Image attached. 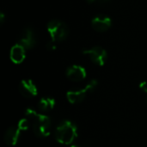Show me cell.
<instances>
[{"label":"cell","instance_id":"8992f818","mask_svg":"<svg viewBox=\"0 0 147 147\" xmlns=\"http://www.w3.org/2000/svg\"><path fill=\"white\" fill-rule=\"evenodd\" d=\"M18 44L22 46L25 49H32L36 44V38L31 28H25L20 36Z\"/></svg>","mask_w":147,"mask_h":147},{"label":"cell","instance_id":"277c9868","mask_svg":"<svg viewBox=\"0 0 147 147\" xmlns=\"http://www.w3.org/2000/svg\"><path fill=\"white\" fill-rule=\"evenodd\" d=\"M97 84H98V82L93 79L89 84H87L84 89L68 91L66 93V98L68 102H71V104H76V103H79L83 102L90 92H92L93 90H95V89L97 87Z\"/></svg>","mask_w":147,"mask_h":147},{"label":"cell","instance_id":"e0dca14e","mask_svg":"<svg viewBox=\"0 0 147 147\" xmlns=\"http://www.w3.org/2000/svg\"><path fill=\"white\" fill-rule=\"evenodd\" d=\"M110 0H97V2H98V3H100V4H104V3H109Z\"/></svg>","mask_w":147,"mask_h":147},{"label":"cell","instance_id":"ba28073f","mask_svg":"<svg viewBox=\"0 0 147 147\" xmlns=\"http://www.w3.org/2000/svg\"><path fill=\"white\" fill-rule=\"evenodd\" d=\"M65 74L67 78L72 82H80L84 80L87 76L86 70L83 66L78 65H73L68 67Z\"/></svg>","mask_w":147,"mask_h":147},{"label":"cell","instance_id":"7c38bea8","mask_svg":"<svg viewBox=\"0 0 147 147\" xmlns=\"http://www.w3.org/2000/svg\"><path fill=\"white\" fill-rule=\"evenodd\" d=\"M55 103L56 102L53 97H49V96L42 97L38 102V109L41 112H44V113L48 112L54 108Z\"/></svg>","mask_w":147,"mask_h":147},{"label":"cell","instance_id":"5bb4252c","mask_svg":"<svg viewBox=\"0 0 147 147\" xmlns=\"http://www.w3.org/2000/svg\"><path fill=\"white\" fill-rule=\"evenodd\" d=\"M47 49L48 50H54V49H56V45H55V42L54 41H53V40H51V41H49L48 43H47Z\"/></svg>","mask_w":147,"mask_h":147},{"label":"cell","instance_id":"2e32d148","mask_svg":"<svg viewBox=\"0 0 147 147\" xmlns=\"http://www.w3.org/2000/svg\"><path fill=\"white\" fill-rule=\"evenodd\" d=\"M4 18H5L4 14H3V12H1V13H0V22H1V23H3V22H4Z\"/></svg>","mask_w":147,"mask_h":147},{"label":"cell","instance_id":"6da1fadb","mask_svg":"<svg viewBox=\"0 0 147 147\" xmlns=\"http://www.w3.org/2000/svg\"><path fill=\"white\" fill-rule=\"evenodd\" d=\"M26 118L30 121L34 134L40 138H46L50 134L52 121L51 119L43 114H38L34 109H28L25 111Z\"/></svg>","mask_w":147,"mask_h":147},{"label":"cell","instance_id":"ffe728a7","mask_svg":"<svg viewBox=\"0 0 147 147\" xmlns=\"http://www.w3.org/2000/svg\"><path fill=\"white\" fill-rule=\"evenodd\" d=\"M146 94H147V93H146Z\"/></svg>","mask_w":147,"mask_h":147},{"label":"cell","instance_id":"d6986e66","mask_svg":"<svg viewBox=\"0 0 147 147\" xmlns=\"http://www.w3.org/2000/svg\"><path fill=\"white\" fill-rule=\"evenodd\" d=\"M70 147H80V146H76V145H73V146H70Z\"/></svg>","mask_w":147,"mask_h":147},{"label":"cell","instance_id":"3957f363","mask_svg":"<svg viewBox=\"0 0 147 147\" xmlns=\"http://www.w3.org/2000/svg\"><path fill=\"white\" fill-rule=\"evenodd\" d=\"M47 31L51 36V40L56 42L62 41L66 39L69 34L67 25L59 20H52L47 23Z\"/></svg>","mask_w":147,"mask_h":147},{"label":"cell","instance_id":"5b68a950","mask_svg":"<svg viewBox=\"0 0 147 147\" xmlns=\"http://www.w3.org/2000/svg\"><path fill=\"white\" fill-rule=\"evenodd\" d=\"M83 53L88 56L94 64L100 66L104 65L108 59L107 52L101 47H94L90 49H85L83 51Z\"/></svg>","mask_w":147,"mask_h":147},{"label":"cell","instance_id":"7a4b0ae2","mask_svg":"<svg viewBox=\"0 0 147 147\" xmlns=\"http://www.w3.org/2000/svg\"><path fill=\"white\" fill-rule=\"evenodd\" d=\"M78 137L77 126L71 121L60 122L55 131L56 140L62 145H71Z\"/></svg>","mask_w":147,"mask_h":147},{"label":"cell","instance_id":"ac0fdd59","mask_svg":"<svg viewBox=\"0 0 147 147\" xmlns=\"http://www.w3.org/2000/svg\"><path fill=\"white\" fill-rule=\"evenodd\" d=\"M86 1H87V3H91L95 2L96 0H86Z\"/></svg>","mask_w":147,"mask_h":147},{"label":"cell","instance_id":"30bf717a","mask_svg":"<svg viewBox=\"0 0 147 147\" xmlns=\"http://www.w3.org/2000/svg\"><path fill=\"white\" fill-rule=\"evenodd\" d=\"M21 129L16 126V127H10L9 128L7 129L3 135V140L4 142L10 146H15L20 138L21 135Z\"/></svg>","mask_w":147,"mask_h":147},{"label":"cell","instance_id":"9c48e42d","mask_svg":"<svg viewBox=\"0 0 147 147\" xmlns=\"http://www.w3.org/2000/svg\"><path fill=\"white\" fill-rule=\"evenodd\" d=\"M111 19L105 15H98L92 19V28L97 32H105L111 27Z\"/></svg>","mask_w":147,"mask_h":147},{"label":"cell","instance_id":"4fadbf2b","mask_svg":"<svg viewBox=\"0 0 147 147\" xmlns=\"http://www.w3.org/2000/svg\"><path fill=\"white\" fill-rule=\"evenodd\" d=\"M30 125L31 124H30V121H28V119L24 118V119H22V120L19 121V122L17 124V127L21 129V131H25L29 127Z\"/></svg>","mask_w":147,"mask_h":147},{"label":"cell","instance_id":"8fae6325","mask_svg":"<svg viewBox=\"0 0 147 147\" xmlns=\"http://www.w3.org/2000/svg\"><path fill=\"white\" fill-rule=\"evenodd\" d=\"M25 50L26 49L18 43L13 46L9 53L11 61L15 64H21L25 59Z\"/></svg>","mask_w":147,"mask_h":147},{"label":"cell","instance_id":"9a60e30c","mask_svg":"<svg viewBox=\"0 0 147 147\" xmlns=\"http://www.w3.org/2000/svg\"><path fill=\"white\" fill-rule=\"evenodd\" d=\"M140 88L142 91H144L145 93H147V82H142L140 84Z\"/></svg>","mask_w":147,"mask_h":147},{"label":"cell","instance_id":"52a82bcc","mask_svg":"<svg viewBox=\"0 0 147 147\" xmlns=\"http://www.w3.org/2000/svg\"><path fill=\"white\" fill-rule=\"evenodd\" d=\"M19 91L22 96L26 98H33L37 96L38 89L32 80L24 79L22 80L19 84Z\"/></svg>","mask_w":147,"mask_h":147}]
</instances>
